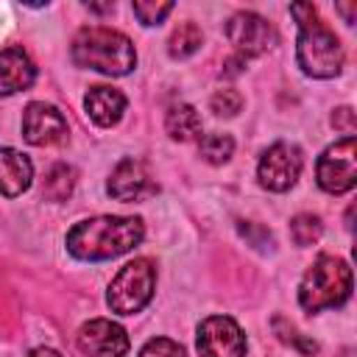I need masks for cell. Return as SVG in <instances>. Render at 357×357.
<instances>
[{
	"label": "cell",
	"mask_w": 357,
	"mask_h": 357,
	"mask_svg": "<svg viewBox=\"0 0 357 357\" xmlns=\"http://www.w3.org/2000/svg\"><path fill=\"white\" fill-rule=\"evenodd\" d=\"M142 237H145V226L139 218L98 215L75 223L67 231V251L84 262H103L131 251L134 245L142 243Z\"/></svg>",
	"instance_id": "obj_1"
},
{
	"label": "cell",
	"mask_w": 357,
	"mask_h": 357,
	"mask_svg": "<svg viewBox=\"0 0 357 357\" xmlns=\"http://www.w3.org/2000/svg\"><path fill=\"white\" fill-rule=\"evenodd\" d=\"M290 14L298 22L296 61L310 78H335L343 70V47L335 31H329L312 3H293Z\"/></svg>",
	"instance_id": "obj_2"
},
{
	"label": "cell",
	"mask_w": 357,
	"mask_h": 357,
	"mask_svg": "<svg viewBox=\"0 0 357 357\" xmlns=\"http://www.w3.org/2000/svg\"><path fill=\"white\" fill-rule=\"evenodd\" d=\"M73 61L86 70H98L103 75L120 78L137 67V50L131 39L114 28L86 25L73 36Z\"/></svg>",
	"instance_id": "obj_3"
},
{
	"label": "cell",
	"mask_w": 357,
	"mask_h": 357,
	"mask_svg": "<svg viewBox=\"0 0 357 357\" xmlns=\"http://www.w3.org/2000/svg\"><path fill=\"white\" fill-rule=\"evenodd\" d=\"M351 296V268L346 259L321 254L298 284V304L307 312H321L346 304Z\"/></svg>",
	"instance_id": "obj_4"
},
{
	"label": "cell",
	"mask_w": 357,
	"mask_h": 357,
	"mask_svg": "<svg viewBox=\"0 0 357 357\" xmlns=\"http://www.w3.org/2000/svg\"><path fill=\"white\" fill-rule=\"evenodd\" d=\"M153 287H156V265L148 257H137L128 265H123L120 273L112 279L106 290V304L117 315H134L153 298Z\"/></svg>",
	"instance_id": "obj_5"
},
{
	"label": "cell",
	"mask_w": 357,
	"mask_h": 357,
	"mask_svg": "<svg viewBox=\"0 0 357 357\" xmlns=\"http://www.w3.org/2000/svg\"><path fill=\"white\" fill-rule=\"evenodd\" d=\"M315 178L324 192L343 195L354 190L357 184V139L343 137L335 145H329L315 165Z\"/></svg>",
	"instance_id": "obj_6"
},
{
	"label": "cell",
	"mask_w": 357,
	"mask_h": 357,
	"mask_svg": "<svg viewBox=\"0 0 357 357\" xmlns=\"http://www.w3.org/2000/svg\"><path fill=\"white\" fill-rule=\"evenodd\" d=\"M301 167H304V156H301L298 145H293V142H276V145H271L262 153V159L257 165V178H259V184L265 190L284 192V190H290L298 181Z\"/></svg>",
	"instance_id": "obj_7"
},
{
	"label": "cell",
	"mask_w": 357,
	"mask_h": 357,
	"mask_svg": "<svg viewBox=\"0 0 357 357\" xmlns=\"http://www.w3.org/2000/svg\"><path fill=\"white\" fill-rule=\"evenodd\" d=\"M195 346H198L201 357H243L245 354V335L234 318L209 315L198 324Z\"/></svg>",
	"instance_id": "obj_8"
},
{
	"label": "cell",
	"mask_w": 357,
	"mask_h": 357,
	"mask_svg": "<svg viewBox=\"0 0 357 357\" xmlns=\"http://www.w3.org/2000/svg\"><path fill=\"white\" fill-rule=\"evenodd\" d=\"M226 36H229V42L237 47V53L243 59L262 56V53H268L276 45L273 25L265 17L254 14V11H237V14H231L229 22H226Z\"/></svg>",
	"instance_id": "obj_9"
},
{
	"label": "cell",
	"mask_w": 357,
	"mask_h": 357,
	"mask_svg": "<svg viewBox=\"0 0 357 357\" xmlns=\"http://www.w3.org/2000/svg\"><path fill=\"white\" fill-rule=\"evenodd\" d=\"M78 351L84 357H123L128 351V332L109 318H92L86 321L75 335Z\"/></svg>",
	"instance_id": "obj_10"
},
{
	"label": "cell",
	"mask_w": 357,
	"mask_h": 357,
	"mask_svg": "<svg viewBox=\"0 0 357 357\" xmlns=\"http://www.w3.org/2000/svg\"><path fill=\"white\" fill-rule=\"evenodd\" d=\"M22 137L28 145H36V148L59 145L67 139V120L56 106L33 100L22 112Z\"/></svg>",
	"instance_id": "obj_11"
},
{
	"label": "cell",
	"mask_w": 357,
	"mask_h": 357,
	"mask_svg": "<svg viewBox=\"0 0 357 357\" xmlns=\"http://www.w3.org/2000/svg\"><path fill=\"white\" fill-rule=\"evenodd\" d=\"M156 187L148 176V167L139 159H123L117 162V167L112 170L109 181H106V192L117 201H139L145 195H151Z\"/></svg>",
	"instance_id": "obj_12"
},
{
	"label": "cell",
	"mask_w": 357,
	"mask_h": 357,
	"mask_svg": "<svg viewBox=\"0 0 357 357\" xmlns=\"http://www.w3.org/2000/svg\"><path fill=\"white\" fill-rule=\"evenodd\" d=\"M36 81V64L22 47L0 50V98L28 89Z\"/></svg>",
	"instance_id": "obj_13"
},
{
	"label": "cell",
	"mask_w": 357,
	"mask_h": 357,
	"mask_svg": "<svg viewBox=\"0 0 357 357\" xmlns=\"http://www.w3.org/2000/svg\"><path fill=\"white\" fill-rule=\"evenodd\" d=\"M84 109H86V114L92 117L95 126L109 128V126L120 123V117H123V112H126V95H123L120 89H114V86L98 84V86H92V89L86 92Z\"/></svg>",
	"instance_id": "obj_14"
},
{
	"label": "cell",
	"mask_w": 357,
	"mask_h": 357,
	"mask_svg": "<svg viewBox=\"0 0 357 357\" xmlns=\"http://www.w3.org/2000/svg\"><path fill=\"white\" fill-rule=\"evenodd\" d=\"M33 181V165L14 148H0V195L17 198Z\"/></svg>",
	"instance_id": "obj_15"
},
{
	"label": "cell",
	"mask_w": 357,
	"mask_h": 357,
	"mask_svg": "<svg viewBox=\"0 0 357 357\" xmlns=\"http://www.w3.org/2000/svg\"><path fill=\"white\" fill-rule=\"evenodd\" d=\"M165 131L170 134V139H178V142H190L195 137H201V114L195 106L190 103H176L167 109V117H165Z\"/></svg>",
	"instance_id": "obj_16"
},
{
	"label": "cell",
	"mask_w": 357,
	"mask_h": 357,
	"mask_svg": "<svg viewBox=\"0 0 357 357\" xmlns=\"http://www.w3.org/2000/svg\"><path fill=\"white\" fill-rule=\"evenodd\" d=\"M204 45V33L195 22H181L173 33H170V42H167V53L173 59H187L192 56L198 47Z\"/></svg>",
	"instance_id": "obj_17"
},
{
	"label": "cell",
	"mask_w": 357,
	"mask_h": 357,
	"mask_svg": "<svg viewBox=\"0 0 357 357\" xmlns=\"http://www.w3.org/2000/svg\"><path fill=\"white\" fill-rule=\"evenodd\" d=\"M73 187H75V170L70 165H53L45 176V198L47 201H67L73 195Z\"/></svg>",
	"instance_id": "obj_18"
},
{
	"label": "cell",
	"mask_w": 357,
	"mask_h": 357,
	"mask_svg": "<svg viewBox=\"0 0 357 357\" xmlns=\"http://www.w3.org/2000/svg\"><path fill=\"white\" fill-rule=\"evenodd\" d=\"M201 156L209 162V165H223L231 159L234 153V139L229 134H220V131H212V134H204L201 137Z\"/></svg>",
	"instance_id": "obj_19"
},
{
	"label": "cell",
	"mask_w": 357,
	"mask_h": 357,
	"mask_svg": "<svg viewBox=\"0 0 357 357\" xmlns=\"http://www.w3.org/2000/svg\"><path fill=\"white\" fill-rule=\"evenodd\" d=\"M321 231H324V223H321V218L312 215V212H301V215H296V218L290 220V237H293V243L301 245V248L318 243V240H321Z\"/></svg>",
	"instance_id": "obj_20"
},
{
	"label": "cell",
	"mask_w": 357,
	"mask_h": 357,
	"mask_svg": "<svg viewBox=\"0 0 357 357\" xmlns=\"http://www.w3.org/2000/svg\"><path fill=\"white\" fill-rule=\"evenodd\" d=\"M273 329H276V335H279V340L282 343H287V346H296L301 354H315L318 351V343L312 340V337H304L293 324H287L284 318H273Z\"/></svg>",
	"instance_id": "obj_21"
},
{
	"label": "cell",
	"mask_w": 357,
	"mask_h": 357,
	"mask_svg": "<svg viewBox=\"0 0 357 357\" xmlns=\"http://www.w3.org/2000/svg\"><path fill=\"white\" fill-rule=\"evenodd\" d=\"M170 11H173L170 0H137L134 3V14L142 25H159Z\"/></svg>",
	"instance_id": "obj_22"
},
{
	"label": "cell",
	"mask_w": 357,
	"mask_h": 357,
	"mask_svg": "<svg viewBox=\"0 0 357 357\" xmlns=\"http://www.w3.org/2000/svg\"><path fill=\"white\" fill-rule=\"evenodd\" d=\"M209 109L218 114V117H234L240 109H243V95L231 86L226 89H218L212 98H209Z\"/></svg>",
	"instance_id": "obj_23"
},
{
	"label": "cell",
	"mask_w": 357,
	"mask_h": 357,
	"mask_svg": "<svg viewBox=\"0 0 357 357\" xmlns=\"http://www.w3.org/2000/svg\"><path fill=\"white\" fill-rule=\"evenodd\" d=\"M139 357H187V351L181 343H176L170 337H151L139 349Z\"/></svg>",
	"instance_id": "obj_24"
},
{
	"label": "cell",
	"mask_w": 357,
	"mask_h": 357,
	"mask_svg": "<svg viewBox=\"0 0 357 357\" xmlns=\"http://www.w3.org/2000/svg\"><path fill=\"white\" fill-rule=\"evenodd\" d=\"M332 126L337 128V131H343L346 137H354V112L349 109V106H340V109H335V114H332Z\"/></svg>",
	"instance_id": "obj_25"
},
{
	"label": "cell",
	"mask_w": 357,
	"mask_h": 357,
	"mask_svg": "<svg viewBox=\"0 0 357 357\" xmlns=\"http://www.w3.org/2000/svg\"><path fill=\"white\" fill-rule=\"evenodd\" d=\"M28 357H61V354L56 349H50V346H36V349L28 351Z\"/></svg>",
	"instance_id": "obj_26"
},
{
	"label": "cell",
	"mask_w": 357,
	"mask_h": 357,
	"mask_svg": "<svg viewBox=\"0 0 357 357\" xmlns=\"http://www.w3.org/2000/svg\"><path fill=\"white\" fill-rule=\"evenodd\" d=\"M89 11H95V14H106V11H112L114 8V3H84Z\"/></svg>",
	"instance_id": "obj_27"
},
{
	"label": "cell",
	"mask_w": 357,
	"mask_h": 357,
	"mask_svg": "<svg viewBox=\"0 0 357 357\" xmlns=\"http://www.w3.org/2000/svg\"><path fill=\"white\" fill-rule=\"evenodd\" d=\"M346 357H349V354H346Z\"/></svg>",
	"instance_id": "obj_28"
}]
</instances>
